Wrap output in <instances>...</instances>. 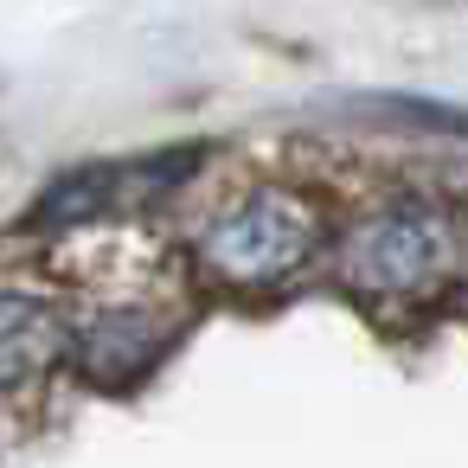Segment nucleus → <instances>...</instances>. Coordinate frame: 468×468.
Returning <instances> with one entry per match:
<instances>
[{"label": "nucleus", "mask_w": 468, "mask_h": 468, "mask_svg": "<svg viewBox=\"0 0 468 468\" xmlns=\"http://www.w3.org/2000/svg\"><path fill=\"white\" fill-rule=\"evenodd\" d=\"M161 346H167V321L148 308H110V314H90L84 327H71V359L110 385L148 372L161 359Z\"/></svg>", "instance_id": "obj_4"}, {"label": "nucleus", "mask_w": 468, "mask_h": 468, "mask_svg": "<svg viewBox=\"0 0 468 468\" xmlns=\"http://www.w3.org/2000/svg\"><path fill=\"white\" fill-rule=\"evenodd\" d=\"M334 270L372 308L436 302L442 289H455L468 276V218L449 212L442 199H423V193L385 199L340 231Z\"/></svg>", "instance_id": "obj_1"}, {"label": "nucleus", "mask_w": 468, "mask_h": 468, "mask_svg": "<svg viewBox=\"0 0 468 468\" xmlns=\"http://www.w3.org/2000/svg\"><path fill=\"white\" fill-rule=\"evenodd\" d=\"M372 110H391L410 129H436V135H468V103H436V97H372Z\"/></svg>", "instance_id": "obj_6"}, {"label": "nucleus", "mask_w": 468, "mask_h": 468, "mask_svg": "<svg viewBox=\"0 0 468 468\" xmlns=\"http://www.w3.org/2000/svg\"><path fill=\"white\" fill-rule=\"evenodd\" d=\"M321 244H327L321 206L289 180H263L225 212H212V225L199 231V263L212 282L263 295V289L295 282L321 257Z\"/></svg>", "instance_id": "obj_2"}, {"label": "nucleus", "mask_w": 468, "mask_h": 468, "mask_svg": "<svg viewBox=\"0 0 468 468\" xmlns=\"http://www.w3.org/2000/svg\"><path fill=\"white\" fill-rule=\"evenodd\" d=\"M116 193H122V167H103V161L71 167V174H58V180L39 193L33 225H39V231H71V225H90V218H103V212H110V199H116Z\"/></svg>", "instance_id": "obj_5"}, {"label": "nucleus", "mask_w": 468, "mask_h": 468, "mask_svg": "<svg viewBox=\"0 0 468 468\" xmlns=\"http://www.w3.org/2000/svg\"><path fill=\"white\" fill-rule=\"evenodd\" d=\"M71 359V321L33 289H0V391H27Z\"/></svg>", "instance_id": "obj_3"}]
</instances>
